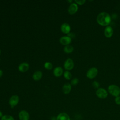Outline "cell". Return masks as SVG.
<instances>
[{"instance_id":"6da1fadb","label":"cell","mask_w":120,"mask_h":120,"mask_svg":"<svg viewBox=\"0 0 120 120\" xmlns=\"http://www.w3.org/2000/svg\"><path fill=\"white\" fill-rule=\"evenodd\" d=\"M97 22L102 26H107L111 22V17L110 15L105 12L100 13L97 16Z\"/></svg>"},{"instance_id":"7a4b0ae2","label":"cell","mask_w":120,"mask_h":120,"mask_svg":"<svg viewBox=\"0 0 120 120\" xmlns=\"http://www.w3.org/2000/svg\"><path fill=\"white\" fill-rule=\"evenodd\" d=\"M108 91L111 95L116 97L120 95V88L116 85L111 84L108 87Z\"/></svg>"},{"instance_id":"3957f363","label":"cell","mask_w":120,"mask_h":120,"mask_svg":"<svg viewBox=\"0 0 120 120\" xmlns=\"http://www.w3.org/2000/svg\"><path fill=\"white\" fill-rule=\"evenodd\" d=\"M96 94L98 98L105 99L108 96V92L105 89L103 88H99L96 90Z\"/></svg>"},{"instance_id":"277c9868","label":"cell","mask_w":120,"mask_h":120,"mask_svg":"<svg viewBox=\"0 0 120 120\" xmlns=\"http://www.w3.org/2000/svg\"><path fill=\"white\" fill-rule=\"evenodd\" d=\"M98 74V70L96 68L92 67L90 68L86 73V76L90 79L94 78Z\"/></svg>"},{"instance_id":"5b68a950","label":"cell","mask_w":120,"mask_h":120,"mask_svg":"<svg viewBox=\"0 0 120 120\" xmlns=\"http://www.w3.org/2000/svg\"><path fill=\"white\" fill-rule=\"evenodd\" d=\"M74 67V63L73 60L71 58L67 59L64 63V68L67 71L72 70Z\"/></svg>"},{"instance_id":"8992f818","label":"cell","mask_w":120,"mask_h":120,"mask_svg":"<svg viewBox=\"0 0 120 120\" xmlns=\"http://www.w3.org/2000/svg\"><path fill=\"white\" fill-rule=\"evenodd\" d=\"M19 101V97L16 95L12 96L9 99V104L12 108L16 106Z\"/></svg>"},{"instance_id":"52a82bcc","label":"cell","mask_w":120,"mask_h":120,"mask_svg":"<svg viewBox=\"0 0 120 120\" xmlns=\"http://www.w3.org/2000/svg\"><path fill=\"white\" fill-rule=\"evenodd\" d=\"M78 9V5L75 3H72L69 5L68 8V13L71 15H74L77 12Z\"/></svg>"},{"instance_id":"ba28073f","label":"cell","mask_w":120,"mask_h":120,"mask_svg":"<svg viewBox=\"0 0 120 120\" xmlns=\"http://www.w3.org/2000/svg\"><path fill=\"white\" fill-rule=\"evenodd\" d=\"M72 42V38L68 36H65L61 37L60 39V43L64 45H69Z\"/></svg>"},{"instance_id":"9c48e42d","label":"cell","mask_w":120,"mask_h":120,"mask_svg":"<svg viewBox=\"0 0 120 120\" xmlns=\"http://www.w3.org/2000/svg\"><path fill=\"white\" fill-rule=\"evenodd\" d=\"M29 69V64L27 62H22L18 66V70L20 72L24 73L27 72Z\"/></svg>"},{"instance_id":"30bf717a","label":"cell","mask_w":120,"mask_h":120,"mask_svg":"<svg viewBox=\"0 0 120 120\" xmlns=\"http://www.w3.org/2000/svg\"><path fill=\"white\" fill-rule=\"evenodd\" d=\"M18 117L20 120H29L30 115L27 111L25 110H22L19 112Z\"/></svg>"},{"instance_id":"8fae6325","label":"cell","mask_w":120,"mask_h":120,"mask_svg":"<svg viewBox=\"0 0 120 120\" xmlns=\"http://www.w3.org/2000/svg\"><path fill=\"white\" fill-rule=\"evenodd\" d=\"M104 35L107 38H110L113 35V30L111 26H107L104 30Z\"/></svg>"},{"instance_id":"7c38bea8","label":"cell","mask_w":120,"mask_h":120,"mask_svg":"<svg viewBox=\"0 0 120 120\" xmlns=\"http://www.w3.org/2000/svg\"><path fill=\"white\" fill-rule=\"evenodd\" d=\"M60 30L64 34H69L71 30L70 26L68 23H63L60 26Z\"/></svg>"},{"instance_id":"4fadbf2b","label":"cell","mask_w":120,"mask_h":120,"mask_svg":"<svg viewBox=\"0 0 120 120\" xmlns=\"http://www.w3.org/2000/svg\"><path fill=\"white\" fill-rule=\"evenodd\" d=\"M63 73V68L61 67H56L53 71V75L56 77L61 76Z\"/></svg>"},{"instance_id":"5bb4252c","label":"cell","mask_w":120,"mask_h":120,"mask_svg":"<svg viewBox=\"0 0 120 120\" xmlns=\"http://www.w3.org/2000/svg\"><path fill=\"white\" fill-rule=\"evenodd\" d=\"M71 85L68 83H65L63 85L62 88V92L65 94H69L71 90Z\"/></svg>"},{"instance_id":"9a60e30c","label":"cell","mask_w":120,"mask_h":120,"mask_svg":"<svg viewBox=\"0 0 120 120\" xmlns=\"http://www.w3.org/2000/svg\"><path fill=\"white\" fill-rule=\"evenodd\" d=\"M56 120H70L69 115L65 112H61L59 113L57 118Z\"/></svg>"},{"instance_id":"2e32d148","label":"cell","mask_w":120,"mask_h":120,"mask_svg":"<svg viewBox=\"0 0 120 120\" xmlns=\"http://www.w3.org/2000/svg\"><path fill=\"white\" fill-rule=\"evenodd\" d=\"M43 76V73L41 71H37L32 75V78L35 81L40 80Z\"/></svg>"},{"instance_id":"e0dca14e","label":"cell","mask_w":120,"mask_h":120,"mask_svg":"<svg viewBox=\"0 0 120 120\" xmlns=\"http://www.w3.org/2000/svg\"><path fill=\"white\" fill-rule=\"evenodd\" d=\"M64 52L66 53H70L74 51V47L70 45H67L64 47Z\"/></svg>"},{"instance_id":"ac0fdd59","label":"cell","mask_w":120,"mask_h":120,"mask_svg":"<svg viewBox=\"0 0 120 120\" xmlns=\"http://www.w3.org/2000/svg\"><path fill=\"white\" fill-rule=\"evenodd\" d=\"M63 75L64 78L67 80H70L72 78V74L71 73L68 71H65L64 72Z\"/></svg>"},{"instance_id":"d6986e66","label":"cell","mask_w":120,"mask_h":120,"mask_svg":"<svg viewBox=\"0 0 120 120\" xmlns=\"http://www.w3.org/2000/svg\"><path fill=\"white\" fill-rule=\"evenodd\" d=\"M0 120H14V118L10 115H4L1 118Z\"/></svg>"},{"instance_id":"ffe728a7","label":"cell","mask_w":120,"mask_h":120,"mask_svg":"<svg viewBox=\"0 0 120 120\" xmlns=\"http://www.w3.org/2000/svg\"><path fill=\"white\" fill-rule=\"evenodd\" d=\"M52 65L50 62H46L44 64V67L47 70H50L52 68Z\"/></svg>"},{"instance_id":"44dd1931","label":"cell","mask_w":120,"mask_h":120,"mask_svg":"<svg viewBox=\"0 0 120 120\" xmlns=\"http://www.w3.org/2000/svg\"><path fill=\"white\" fill-rule=\"evenodd\" d=\"M79 82V80L77 78H74L72 79L71 81V85H76L78 84Z\"/></svg>"},{"instance_id":"7402d4cb","label":"cell","mask_w":120,"mask_h":120,"mask_svg":"<svg viewBox=\"0 0 120 120\" xmlns=\"http://www.w3.org/2000/svg\"><path fill=\"white\" fill-rule=\"evenodd\" d=\"M92 86L93 88L95 89H98L99 87L100 86V84L99 82L96 81H94L92 83Z\"/></svg>"},{"instance_id":"603a6c76","label":"cell","mask_w":120,"mask_h":120,"mask_svg":"<svg viewBox=\"0 0 120 120\" xmlns=\"http://www.w3.org/2000/svg\"><path fill=\"white\" fill-rule=\"evenodd\" d=\"M75 3L79 5H82L86 2L85 0H75Z\"/></svg>"},{"instance_id":"cb8c5ba5","label":"cell","mask_w":120,"mask_h":120,"mask_svg":"<svg viewBox=\"0 0 120 120\" xmlns=\"http://www.w3.org/2000/svg\"><path fill=\"white\" fill-rule=\"evenodd\" d=\"M114 101L116 104L120 105V96H118L115 97Z\"/></svg>"},{"instance_id":"d4e9b609","label":"cell","mask_w":120,"mask_h":120,"mask_svg":"<svg viewBox=\"0 0 120 120\" xmlns=\"http://www.w3.org/2000/svg\"><path fill=\"white\" fill-rule=\"evenodd\" d=\"M2 75H3V71H2V70H1V69H0V78L2 76Z\"/></svg>"},{"instance_id":"484cf974","label":"cell","mask_w":120,"mask_h":120,"mask_svg":"<svg viewBox=\"0 0 120 120\" xmlns=\"http://www.w3.org/2000/svg\"><path fill=\"white\" fill-rule=\"evenodd\" d=\"M3 116V114H2V112L1 111H0V118H1Z\"/></svg>"},{"instance_id":"4316f807","label":"cell","mask_w":120,"mask_h":120,"mask_svg":"<svg viewBox=\"0 0 120 120\" xmlns=\"http://www.w3.org/2000/svg\"><path fill=\"white\" fill-rule=\"evenodd\" d=\"M68 1L69 2H72L73 1H72V0H68Z\"/></svg>"},{"instance_id":"83f0119b","label":"cell","mask_w":120,"mask_h":120,"mask_svg":"<svg viewBox=\"0 0 120 120\" xmlns=\"http://www.w3.org/2000/svg\"><path fill=\"white\" fill-rule=\"evenodd\" d=\"M0 54H1V50L0 49Z\"/></svg>"}]
</instances>
